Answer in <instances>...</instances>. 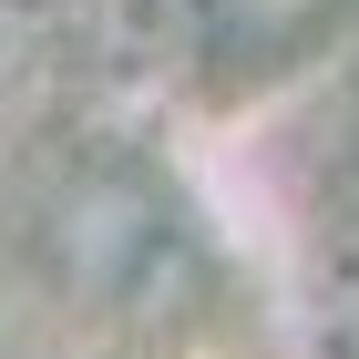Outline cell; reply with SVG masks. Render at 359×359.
<instances>
[{
  "instance_id": "cell-1",
  "label": "cell",
  "mask_w": 359,
  "mask_h": 359,
  "mask_svg": "<svg viewBox=\"0 0 359 359\" xmlns=\"http://www.w3.org/2000/svg\"><path fill=\"white\" fill-rule=\"evenodd\" d=\"M52 21H62V0H0V72H21Z\"/></svg>"
}]
</instances>
